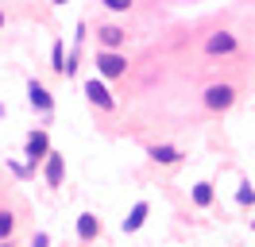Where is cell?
I'll list each match as a JSON object with an SVG mask.
<instances>
[{
	"label": "cell",
	"mask_w": 255,
	"mask_h": 247,
	"mask_svg": "<svg viewBox=\"0 0 255 247\" xmlns=\"http://www.w3.org/2000/svg\"><path fill=\"white\" fill-rule=\"evenodd\" d=\"M85 97H89L97 108H105V112H112V105H116V101H112V93H109V85H105V81H97V77L85 81Z\"/></svg>",
	"instance_id": "4"
},
{
	"label": "cell",
	"mask_w": 255,
	"mask_h": 247,
	"mask_svg": "<svg viewBox=\"0 0 255 247\" xmlns=\"http://www.w3.org/2000/svg\"><path fill=\"white\" fill-rule=\"evenodd\" d=\"M236 35H232V31H213V35H209L205 39V54H213V58H217V54H232V50H236Z\"/></svg>",
	"instance_id": "3"
},
{
	"label": "cell",
	"mask_w": 255,
	"mask_h": 247,
	"mask_svg": "<svg viewBox=\"0 0 255 247\" xmlns=\"http://www.w3.org/2000/svg\"><path fill=\"white\" fill-rule=\"evenodd\" d=\"M105 8H109V12H128L131 0H105Z\"/></svg>",
	"instance_id": "15"
},
{
	"label": "cell",
	"mask_w": 255,
	"mask_h": 247,
	"mask_svg": "<svg viewBox=\"0 0 255 247\" xmlns=\"http://www.w3.org/2000/svg\"><path fill=\"white\" fill-rule=\"evenodd\" d=\"M50 70H54V74H66V58H62V39H58V43L50 46Z\"/></svg>",
	"instance_id": "13"
},
{
	"label": "cell",
	"mask_w": 255,
	"mask_h": 247,
	"mask_svg": "<svg viewBox=\"0 0 255 247\" xmlns=\"http://www.w3.org/2000/svg\"><path fill=\"white\" fill-rule=\"evenodd\" d=\"M50 240H47V232H35V240H31V247H47Z\"/></svg>",
	"instance_id": "17"
},
{
	"label": "cell",
	"mask_w": 255,
	"mask_h": 247,
	"mask_svg": "<svg viewBox=\"0 0 255 247\" xmlns=\"http://www.w3.org/2000/svg\"><path fill=\"white\" fill-rule=\"evenodd\" d=\"M143 220H147V201H135L131 213L124 216V232H139V228H143Z\"/></svg>",
	"instance_id": "7"
},
{
	"label": "cell",
	"mask_w": 255,
	"mask_h": 247,
	"mask_svg": "<svg viewBox=\"0 0 255 247\" xmlns=\"http://www.w3.org/2000/svg\"><path fill=\"white\" fill-rule=\"evenodd\" d=\"M97 228H101V220H97L93 213H81V216H78V240H85V244H89V240L97 236Z\"/></svg>",
	"instance_id": "9"
},
{
	"label": "cell",
	"mask_w": 255,
	"mask_h": 247,
	"mask_svg": "<svg viewBox=\"0 0 255 247\" xmlns=\"http://www.w3.org/2000/svg\"><path fill=\"white\" fill-rule=\"evenodd\" d=\"M50 154V139H47V131H31L27 135V162H39V158H47Z\"/></svg>",
	"instance_id": "5"
},
{
	"label": "cell",
	"mask_w": 255,
	"mask_h": 247,
	"mask_svg": "<svg viewBox=\"0 0 255 247\" xmlns=\"http://www.w3.org/2000/svg\"><path fill=\"white\" fill-rule=\"evenodd\" d=\"M0 247H8V240H0Z\"/></svg>",
	"instance_id": "20"
},
{
	"label": "cell",
	"mask_w": 255,
	"mask_h": 247,
	"mask_svg": "<svg viewBox=\"0 0 255 247\" xmlns=\"http://www.w3.org/2000/svg\"><path fill=\"white\" fill-rule=\"evenodd\" d=\"M12 228H16V216L8 213V209H0V240H8V236H12Z\"/></svg>",
	"instance_id": "14"
},
{
	"label": "cell",
	"mask_w": 255,
	"mask_h": 247,
	"mask_svg": "<svg viewBox=\"0 0 255 247\" xmlns=\"http://www.w3.org/2000/svg\"><path fill=\"white\" fill-rule=\"evenodd\" d=\"M27 97H31V105L39 108V112H50V108H54V97H50L39 81H27Z\"/></svg>",
	"instance_id": "6"
},
{
	"label": "cell",
	"mask_w": 255,
	"mask_h": 247,
	"mask_svg": "<svg viewBox=\"0 0 255 247\" xmlns=\"http://www.w3.org/2000/svg\"><path fill=\"white\" fill-rule=\"evenodd\" d=\"M193 205H197V209L213 205V185H209V182H197V185H193Z\"/></svg>",
	"instance_id": "12"
},
{
	"label": "cell",
	"mask_w": 255,
	"mask_h": 247,
	"mask_svg": "<svg viewBox=\"0 0 255 247\" xmlns=\"http://www.w3.org/2000/svg\"><path fill=\"white\" fill-rule=\"evenodd\" d=\"M97 35H101V43H105V50H120V46H124V39H128L124 31H120V27H112V23H109V27H101Z\"/></svg>",
	"instance_id": "8"
},
{
	"label": "cell",
	"mask_w": 255,
	"mask_h": 247,
	"mask_svg": "<svg viewBox=\"0 0 255 247\" xmlns=\"http://www.w3.org/2000/svg\"><path fill=\"white\" fill-rule=\"evenodd\" d=\"M128 70V58L120 54V50H101L97 54V74H105V77H120Z\"/></svg>",
	"instance_id": "1"
},
{
	"label": "cell",
	"mask_w": 255,
	"mask_h": 247,
	"mask_svg": "<svg viewBox=\"0 0 255 247\" xmlns=\"http://www.w3.org/2000/svg\"><path fill=\"white\" fill-rule=\"evenodd\" d=\"M0 116H4V105H0Z\"/></svg>",
	"instance_id": "21"
},
{
	"label": "cell",
	"mask_w": 255,
	"mask_h": 247,
	"mask_svg": "<svg viewBox=\"0 0 255 247\" xmlns=\"http://www.w3.org/2000/svg\"><path fill=\"white\" fill-rule=\"evenodd\" d=\"M50 4H66V0H50Z\"/></svg>",
	"instance_id": "19"
},
{
	"label": "cell",
	"mask_w": 255,
	"mask_h": 247,
	"mask_svg": "<svg viewBox=\"0 0 255 247\" xmlns=\"http://www.w3.org/2000/svg\"><path fill=\"white\" fill-rule=\"evenodd\" d=\"M0 27H4V12H0Z\"/></svg>",
	"instance_id": "18"
},
{
	"label": "cell",
	"mask_w": 255,
	"mask_h": 247,
	"mask_svg": "<svg viewBox=\"0 0 255 247\" xmlns=\"http://www.w3.org/2000/svg\"><path fill=\"white\" fill-rule=\"evenodd\" d=\"M151 158H155V162H162V166H170V162H178V158H182V151L162 143V147H151Z\"/></svg>",
	"instance_id": "11"
},
{
	"label": "cell",
	"mask_w": 255,
	"mask_h": 247,
	"mask_svg": "<svg viewBox=\"0 0 255 247\" xmlns=\"http://www.w3.org/2000/svg\"><path fill=\"white\" fill-rule=\"evenodd\" d=\"M232 101H236V89H232L228 81H221V85H209V89H205V105L213 108V112H224Z\"/></svg>",
	"instance_id": "2"
},
{
	"label": "cell",
	"mask_w": 255,
	"mask_h": 247,
	"mask_svg": "<svg viewBox=\"0 0 255 247\" xmlns=\"http://www.w3.org/2000/svg\"><path fill=\"white\" fill-rule=\"evenodd\" d=\"M47 182L50 185H62V154H58V151L47 154Z\"/></svg>",
	"instance_id": "10"
},
{
	"label": "cell",
	"mask_w": 255,
	"mask_h": 247,
	"mask_svg": "<svg viewBox=\"0 0 255 247\" xmlns=\"http://www.w3.org/2000/svg\"><path fill=\"white\" fill-rule=\"evenodd\" d=\"M236 197H240V205H248V201H255V193H252V189H248V185H244V189H240Z\"/></svg>",
	"instance_id": "16"
}]
</instances>
